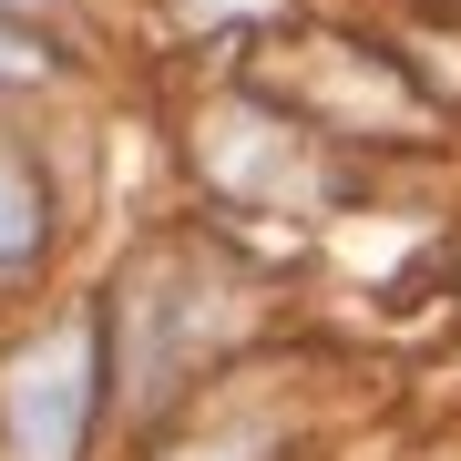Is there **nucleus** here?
Listing matches in <instances>:
<instances>
[{
  "label": "nucleus",
  "mask_w": 461,
  "mask_h": 461,
  "mask_svg": "<svg viewBox=\"0 0 461 461\" xmlns=\"http://www.w3.org/2000/svg\"><path fill=\"white\" fill-rule=\"evenodd\" d=\"M32 236H41V185L21 175L11 154H0V257H21Z\"/></svg>",
  "instance_id": "nucleus-2"
},
{
  "label": "nucleus",
  "mask_w": 461,
  "mask_h": 461,
  "mask_svg": "<svg viewBox=\"0 0 461 461\" xmlns=\"http://www.w3.org/2000/svg\"><path fill=\"white\" fill-rule=\"evenodd\" d=\"M103 339L93 329H51V339H32L11 359V451L21 461H72L83 451V420H93V400H103Z\"/></svg>",
  "instance_id": "nucleus-1"
},
{
  "label": "nucleus",
  "mask_w": 461,
  "mask_h": 461,
  "mask_svg": "<svg viewBox=\"0 0 461 461\" xmlns=\"http://www.w3.org/2000/svg\"><path fill=\"white\" fill-rule=\"evenodd\" d=\"M51 72V51L32 41V32H11V21H0V83H41Z\"/></svg>",
  "instance_id": "nucleus-3"
}]
</instances>
